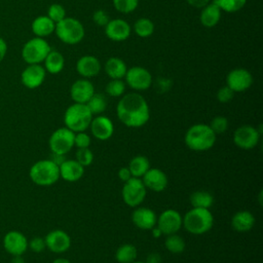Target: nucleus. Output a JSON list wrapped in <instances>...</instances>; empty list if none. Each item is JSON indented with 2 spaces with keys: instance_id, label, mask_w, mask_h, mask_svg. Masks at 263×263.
Listing matches in <instances>:
<instances>
[{
  "instance_id": "14",
  "label": "nucleus",
  "mask_w": 263,
  "mask_h": 263,
  "mask_svg": "<svg viewBox=\"0 0 263 263\" xmlns=\"http://www.w3.org/2000/svg\"><path fill=\"white\" fill-rule=\"evenodd\" d=\"M28 241L21 231L10 230L3 237V247L11 256H23L28 250Z\"/></svg>"
},
{
  "instance_id": "37",
  "label": "nucleus",
  "mask_w": 263,
  "mask_h": 263,
  "mask_svg": "<svg viewBox=\"0 0 263 263\" xmlns=\"http://www.w3.org/2000/svg\"><path fill=\"white\" fill-rule=\"evenodd\" d=\"M139 0H113L114 8L121 13H130L136 10Z\"/></svg>"
},
{
  "instance_id": "35",
  "label": "nucleus",
  "mask_w": 263,
  "mask_h": 263,
  "mask_svg": "<svg viewBox=\"0 0 263 263\" xmlns=\"http://www.w3.org/2000/svg\"><path fill=\"white\" fill-rule=\"evenodd\" d=\"M108 96L113 98H119L123 96L125 91V82L122 79H111L105 88Z\"/></svg>"
},
{
  "instance_id": "42",
  "label": "nucleus",
  "mask_w": 263,
  "mask_h": 263,
  "mask_svg": "<svg viewBox=\"0 0 263 263\" xmlns=\"http://www.w3.org/2000/svg\"><path fill=\"white\" fill-rule=\"evenodd\" d=\"M28 248L34 253H41L46 249L45 240L43 237L35 236L28 241Z\"/></svg>"
},
{
  "instance_id": "4",
  "label": "nucleus",
  "mask_w": 263,
  "mask_h": 263,
  "mask_svg": "<svg viewBox=\"0 0 263 263\" xmlns=\"http://www.w3.org/2000/svg\"><path fill=\"white\" fill-rule=\"evenodd\" d=\"M31 181L41 187L53 185L60 179V170L50 159H41L32 164L29 170Z\"/></svg>"
},
{
  "instance_id": "47",
  "label": "nucleus",
  "mask_w": 263,
  "mask_h": 263,
  "mask_svg": "<svg viewBox=\"0 0 263 263\" xmlns=\"http://www.w3.org/2000/svg\"><path fill=\"white\" fill-rule=\"evenodd\" d=\"M187 3L189 5H191L194 8H202L204 7L206 4H209L211 2V0H186Z\"/></svg>"
},
{
  "instance_id": "20",
  "label": "nucleus",
  "mask_w": 263,
  "mask_h": 263,
  "mask_svg": "<svg viewBox=\"0 0 263 263\" xmlns=\"http://www.w3.org/2000/svg\"><path fill=\"white\" fill-rule=\"evenodd\" d=\"M132 221L142 230H151L156 225L157 216L153 210L139 205L132 213Z\"/></svg>"
},
{
  "instance_id": "3",
  "label": "nucleus",
  "mask_w": 263,
  "mask_h": 263,
  "mask_svg": "<svg viewBox=\"0 0 263 263\" xmlns=\"http://www.w3.org/2000/svg\"><path fill=\"white\" fill-rule=\"evenodd\" d=\"M214 216L210 209L192 208L184 216L182 226L191 234L200 235L212 229Z\"/></svg>"
},
{
  "instance_id": "54",
  "label": "nucleus",
  "mask_w": 263,
  "mask_h": 263,
  "mask_svg": "<svg viewBox=\"0 0 263 263\" xmlns=\"http://www.w3.org/2000/svg\"><path fill=\"white\" fill-rule=\"evenodd\" d=\"M133 263H145V261L143 262V261H137V260H136V261H134Z\"/></svg>"
},
{
  "instance_id": "2",
  "label": "nucleus",
  "mask_w": 263,
  "mask_h": 263,
  "mask_svg": "<svg viewBox=\"0 0 263 263\" xmlns=\"http://www.w3.org/2000/svg\"><path fill=\"white\" fill-rule=\"evenodd\" d=\"M185 145L192 151L202 152L211 149L216 143V134L209 124L196 123L191 125L184 137Z\"/></svg>"
},
{
  "instance_id": "15",
  "label": "nucleus",
  "mask_w": 263,
  "mask_h": 263,
  "mask_svg": "<svg viewBox=\"0 0 263 263\" xmlns=\"http://www.w3.org/2000/svg\"><path fill=\"white\" fill-rule=\"evenodd\" d=\"M46 249L55 254L67 252L71 247V238L69 234L62 229L49 231L44 237Z\"/></svg>"
},
{
  "instance_id": "5",
  "label": "nucleus",
  "mask_w": 263,
  "mask_h": 263,
  "mask_svg": "<svg viewBox=\"0 0 263 263\" xmlns=\"http://www.w3.org/2000/svg\"><path fill=\"white\" fill-rule=\"evenodd\" d=\"M93 115L85 104L74 103L70 105L64 114V123L73 133L85 132L91 122Z\"/></svg>"
},
{
  "instance_id": "53",
  "label": "nucleus",
  "mask_w": 263,
  "mask_h": 263,
  "mask_svg": "<svg viewBox=\"0 0 263 263\" xmlns=\"http://www.w3.org/2000/svg\"><path fill=\"white\" fill-rule=\"evenodd\" d=\"M51 263H71V262L65 258H58V259H54Z\"/></svg>"
},
{
  "instance_id": "36",
  "label": "nucleus",
  "mask_w": 263,
  "mask_h": 263,
  "mask_svg": "<svg viewBox=\"0 0 263 263\" xmlns=\"http://www.w3.org/2000/svg\"><path fill=\"white\" fill-rule=\"evenodd\" d=\"M220 9L225 12H236L243 8L247 0H215Z\"/></svg>"
},
{
  "instance_id": "40",
  "label": "nucleus",
  "mask_w": 263,
  "mask_h": 263,
  "mask_svg": "<svg viewBox=\"0 0 263 263\" xmlns=\"http://www.w3.org/2000/svg\"><path fill=\"white\" fill-rule=\"evenodd\" d=\"M228 119L225 117V116H222V115H219V116H216L214 117L211 122H210V127L211 129L216 134V135H220V134H223L227 130L228 128Z\"/></svg>"
},
{
  "instance_id": "44",
  "label": "nucleus",
  "mask_w": 263,
  "mask_h": 263,
  "mask_svg": "<svg viewBox=\"0 0 263 263\" xmlns=\"http://www.w3.org/2000/svg\"><path fill=\"white\" fill-rule=\"evenodd\" d=\"M92 21L97 26L105 27L110 21V18H109V14L105 10L98 9L92 14Z\"/></svg>"
},
{
  "instance_id": "51",
  "label": "nucleus",
  "mask_w": 263,
  "mask_h": 263,
  "mask_svg": "<svg viewBox=\"0 0 263 263\" xmlns=\"http://www.w3.org/2000/svg\"><path fill=\"white\" fill-rule=\"evenodd\" d=\"M151 230H152V235H153V237H155V238H159L161 235H163L162 232H161V230H160L156 225H155Z\"/></svg>"
},
{
  "instance_id": "8",
  "label": "nucleus",
  "mask_w": 263,
  "mask_h": 263,
  "mask_svg": "<svg viewBox=\"0 0 263 263\" xmlns=\"http://www.w3.org/2000/svg\"><path fill=\"white\" fill-rule=\"evenodd\" d=\"M147 188L140 178L132 177L128 181L124 182L121 195L124 203L130 208L139 206L145 199Z\"/></svg>"
},
{
  "instance_id": "9",
  "label": "nucleus",
  "mask_w": 263,
  "mask_h": 263,
  "mask_svg": "<svg viewBox=\"0 0 263 263\" xmlns=\"http://www.w3.org/2000/svg\"><path fill=\"white\" fill-rule=\"evenodd\" d=\"M74 136L71 129L65 127H60L55 129L49 137L48 146L51 153L67 154L74 147Z\"/></svg>"
},
{
  "instance_id": "13",
  "label": "nucleus",
  "mask_w": 263,
  "mask_h": 263,
  "mask_svg": "<svg viewBox=\"0 0 263 263\" xmlns=\"http://www.w3.org/2000/svg\"><path fill=\"white\" fill-rule=\"evenodd\" d=\"M253 84V75L243 68H235L226 76V85L234 92H242Z\"/></svg>"
},
{
  "instance_id": "38",
  "label": "nucleus",
  "mask_w": 263,
  "mask_h": 263,
  "mask_svg": "<svg viewBox=\"0 0 263 263\" xmlns=\"http://www.w3.org/2000/svg\"><path fill=\"white\" fill-rule=\"evenodd\" d=\"M53 23H59L62 20L66 17V9L63 5L59 3H53L51 4L48 9H47V14H46Z\"/></svg>"
},
{
  "instance_id": "49",
  "label": "nucleus",
  "mask_w": 263,
  "mask_h": 263,
  "mask_svg": "<svg viewBox=\"0 0 263 263\" xmlns=\"http://www.w3.org/2000/svg\"><path fill=\"white\" fill-rule=\"evenodd\" d=\"M51 161H53L57 165H61L67 158L65 154H58V153H51V156L49 158Z\"/></svg>"
},
{
  "instance_id": "17",
  "label": "nucleus",
  "mask_w": 263,
  "mask_h": 263,
  "mask_svg": "<svg viewBox=\"0 0 263 263\" xmlns=\"http://www.w3.org/2000/svg\"><path fill=\"white\" fill-rule=\"evenodd\" d=\"M104 28H105L106 36L110 40L116 41V42H121L126 40L129 37L132 32L130 25L122 18L110 20Z\"/></svg>"
},
{
  "instance_id": "46",
  "label": "nucleus",
  "mask_w": 263,
  "mask_h": 263,
  "mask_svg": "<svg viewBox=\"0 0 263 263\" xmlns=\"http://www.w3.org/2000/svg\"><path fill=\"white\" fill-rule=\"evenodd\" d=\"M118 178L124 183L126 181H128L130 178H132V174L128 170L127 166H124V167H120L119 171H118Z\"/></svg>"
},
{
  "instance_id": "10",
  "label": "nucleus",
  "mask_w": 263,
  "mask_h": 263,
  "mask_svg": "<svg viewBox=\"0 0 263 263\" xmlns=\"http://www.w3.org/2000/svg\"><path fill=\"white\" fill-rule=\"evenodd\" d=\"M124 79L125 84L137 91L148 89L153 82L151 73L146 68L141 66H134L127 69Z\"/></svg>"
},
{
  "instance_id": "30",
  "label": "nucleus",
  "mask_w": 263,
  "mask_h": 263,
  "mask_svg": "<svg viewBox=\"0 0 263 263\" xmlns=\"http://www.w3.org/2000/svg\"><path fill=\"white\" fill-rule=\"evenodd\" d=\"M189 199L192 208L210 209L214 203V196L212 193L205 190H197L192 192Z\"/></svg>"
},
{
  "instance_id": "21",
  "label": "nucleus",
  "mask_w": 263,
  "mask_h": 263,
  "mask_svg": "<svg viewBox=\"0 0 263 263\" xmlns=\"http://www.w3.org/2000/svg\"><path fill=\"white\" fill-rule=\"evenodd\" d=\"M95 93L93 84L86 78L76 80L70 88V97L74 103L86 104Z\"/></svg>"
},
{
  "instance_id": "27",
  "label": "nucleus",
  "mask_w": 263,
  "mask_h": 263,
  "mask_svg": "<svg viewBox=\"0 0 263 263\" xmlns=\"http://www.w3.org/2000/svg\"><path fill=\"white\" fill-rule=\"evenodd\" d=\"M104 69L111 79H122L127 71L125 62L117 57L109 58L104 65Z\"/></svg>"
},
{
  "instance_id": "28",
  "label": "nucleus",
  "mask_w": 263,
  "mask_h": 263,
  "mask_svg": "<svg viewBox=\"0 0 263 263\" xmlns=\"http://www.w3.org/2000/svg\"><path fill=\"white\" fill-rule=\"evenodd\" d=\"M43 63L45 71L50 74H59L65 67L64 55L57 50H50Z\"/></svg>"
},
{
  "instance_id": "25",
  "label": "nucleus",
  "mask_w": 263,
  "mask_h": 263,
  "mask_svg": "<svg viewBox=\"0 0 263 263\" xmlns=\"http://www.w3.org/2000/svg\"><path fill=\"white\" fill-rule=\"evenodd\" d=\"M255 225V217L249 211H239L231 218V226L237 232H247Z\"/></svg>"
},
{
  "instance_id": "33",
  "label": "nucleus",
  "mask_w": 263,
  "mask_h": 263,
  "mask_svg": "<svg viewBox=\"0 0 263 263\" xmlns=\"http://www.w3.org/2000/svg\"><path fill=\"white\" fill-rule=\"evenodd\" d=\"M154 29L155 27L153 22L147 17H141L134 24V32L141 38H147L151 36L154 32Z\"/></svg>"
},
{
  "instance_id": "24",
  "label": "nucleus",
  "mask_w": 263,
  "mask_h": 263,
  "mask_svg": "<svg viewBox=\"0 0 263 263\" xmlns=\"http://www.w3.org/2000/svg\"><path fill=\"white\" fill-rule=\"evenodd\" d=\"M221 9L218 4L214 2H210L204 7L201 8L199 20L203 27L213 28L215 27L221 18Z\"/></svg>"
},
{
  "instance_id": "32",
  "label": "nucleus",
  "mask_w": 263,
  "mask_h": 263,
  "mask_svg": "<svg viewBox=\"0 0 263 263\" xmlns=\"http://www.w3.org/2000/svg\"><path fill=\"white\" fill-rule=\"evenodd\" d=\"M92 115H101L107 108V99L103 93H93L85 104Z\"/></svg>"
},
{
  "instance_id": "50",
  "label": "nucleus",
  "mask_w": 263,
  "mask_h": 263,
  "mask_svg": "<svg viewBox=\"0 0 263 263\" xmlns=\"http://www.w3.org/2000/svg\"><path fill=\"white\" fill-rule=\"evenodd\" d=\"M7 52V44L3 38L0 37V63L4 60Z\"/></svg>"
},
{
  "instance_id": "29",
  "label": "nucleus",
  "mask_w": 263,
  "mask_h": 263,
  "mask_svg": "<svg viewBox=\"0 0 263 263\" xmlns=\"http://www.w3.org/2000/svg\"><path fill=\"white\" fill-rule=\"evenodd\" d=\"M127 167L132 174V177L141 179L150 168V162L146 156L137 155L130 159Z\"/></svg>"
},
{
  "instance_id": "43",
  "label": "nucleus",
  "mask_w": 263,
  "mask_h": 263,
  "mask_svg": "<svg viewBox=\"0 0 263 263\" xmlns=\"http://www.w3.org/2000/svg\"><path fill=\"white\" fill-rule=\"evenodd\" d=\"M233 97H234V91L230 89L227 85L220 87L217 91V100L223 104L230 102L233 99Z\"/></svg>"
},
{
  "instance_id": "11",
  "label": "nucleus",
  "mask_w": 263,
  "mask_h": 263,
  "mask_svg": "<svg viewBox=\"0 0 263 263\" xmlns=\"http://www.w3.org/2000/svg\"><path fill=\"white\" fill-rule=\"evenodd\" d=\"M260 137L261 135L258 133L255 126L250 124H243L234 130L233 142L238 148L243 150H250L258 145Z\"/></svg>"
},
{
  "instance_id": "26",
  "label": "nucleus",
  "mask_w": 263,
  "mask_h": 263,
  "mask_svg": "<svg viewBox=\"0 0 263 263\" xmlns=\"http://www.w3.org/2000/svg\"><path fill=\"white\" fill-rule=\"evenodd\" d=\"M31 29L36 37L44 38L54 32L55 23H53L47 15H39L32 22Z\"/></svg>"
},
{
  "instance_id": "23",
  "label": "nucleus",
  "mask_w": 263,
  "mask_h": 263,
  "mask_svg": "<svg viewBox=\"0 0 263 263\" xmlns=\"http://www.w3.org/2000/svg\"><path fill=\"white\" fill-rule=\"evenodd\" d=\"M60 178L67 182H76L84 175V167L75 159H66L60 166Z\"/></svg>"
},
{
  "instance_id": "18",
  "label": "nucleus",
  "mask_w": 263,
  "mask_h": 263,
  "mask_svg": "<svg viewBox=\"0 0 263 263\" xmlns=\"http://www.w3.org/2000/svg\"><path fill=\"white\" fill-rule=\"evenodd\" d=\"M141 180L147 189L154 192L163 191L168 183L166 174L157 167H150Z\"/></svg>"
},
{
  "instance_id": "52",
  "label": "nucleus",
  "mask_w": 263,
  "mask_h": 263,
  "mask_svg": "<svg viewBox=\"0 0 263 263\" xmlns=\"http://www.w3.org/2000/svg\"><path fill=\"white\" fill-rule=\"evenodd\" d=\"M10 263H26V261L22 256H12Z\"/></svg>"
},
{
  "instance_id": "12",
  "label": "nucleus",
  "mask_w": 263,
  "mask_h": 263,
  "mask_svg": "<svg viewBox=\"0 0 263 263\" xmlns=\"http://www.w3.org/2000/svg\"><path fill=\"white\" fill-rule=\"evenodd\" d=\"M183 217L181 214L174 209L164 210L156 221V226L161 230L162 234L170 235L177 233L182 227Z\"/></svg>"
},
{
  "instance_id": "19",
  "label": "nucleus",
  "mask_w": 263,
  "mask_h": 263,
  "mask_svg": "<svg viewBox=\"0 0 263 263\" xmlns=\"http://www.w3.org/2000/svg\"><path fill=\"white\" fill-rule=\"evenodd\" d=\"M89 128L91 135L100 141H106L110 139L114 133V125L112 120L104 115H97L96 117H92Z\"/></svg>"
},
{
  "instance_id": "45",
  "label": "nucleus",
  "mask_w": 263,
  "mask_h": 263,
  "mask_svg": "<svg viewBox=\"0 0 263 263\" xmlns=\"http://www.w3.org/2000/svg\"><path fill=\"white\" fill-rule=\"evenodd\" d=\"M171 87V81L167 80V79H164V78H159L157 80V83H156V88L158 89L159 92H164L166 90H168Z\"/></svg>"
},
{
  "instance_id": "48",
  "label": "nucleus",
  "mask_w": 263,
  "mask_h": 263,
  "mask_svg": "<svg viewBox=\"0 0 263 263\" xmlns=\"http://www.w3.org/2000/svg\"><path fill=\"white\" fill-rule=\"evenodd\" d=\"M145 263H161V256L158 253H150L146 257Z\"/></svg>"
},
{
  "instance_id": "34",
  "label": "nucleus",
  "mask_w": 263,
  "mask_h": 263,
  "mask_svg": "<svg viewBox=\"0 0 263 263\" xmlns=\"http://www.w3.org/2000/svg\"><path fill=\"white\" fill-rule=\"evenodd\" d=\"M164 246L166 250L172 254H181L184 252L186 243L182 236L178 235L177 233L166 235Z\"/></svg>"
},
{
  "instance_id": "22",
  "label": "nucleus",
  "mask_w": 263,
  "mask_h": 263,
  "mask_svg": "<svg viewBox=\"0 0 263 263\" xmlns=\"http://www.w3.org/2000/svg\"><path fill=\"white\" fill-rule=\"evenodd\" d=\"M102 69L101 63L95 55L86 54L78 59L76 63V71L82 78L96 77Z\"/></svg>"
},
{
  "instance_id": "41",
  "label": "nucleus",
  "mask_w": 263,
  "mask_h": 263,
  "mask_svg": "<svg viewBox=\"0 0 263 263\" xmlns=\"http://www.w3.org/2000/svg\"><path fill=\"white\" fill-rule=\"evenodd\" d=\"M90 137L85 132L75 133L74 136V146L78 148H88L90 146Z\"/></svg>"
},
{
  "instance_id": "31",
  "label": "nucleus",
  "mask_w": 263,
  "mask_h": 263,
  "mask_svg": "<svg viewBox=\"0 0 263 263\" xmlns=\"http://www.w3.org/2000/svg\"><path fill=\"white\" fill-rule=\"evenodd\" d=\"M138 251L134 245L124 243L115 252V259L118 263H133L137 260Z\"/></svg>"
},
{
  "instance_id": "16",
  "label": "nucleus",
  "mask_w": 263,
  "mask_h": 263,
  "mask_svg": "<svg viewBox=\"0 0 263 263\" xmlns=\"http://www.w3.org/2000/svg\"><path fill=\"white\" fill-rule=\"evenodd\" d=\"M46 71L40 64L28 65L21 74V82L29 89L39 87L45 80Z\"/></svg>"
},
{
  "instance_id": "39",
  "label": "nucleus",
  "mask_w": 263,
  "mask_h": 263,
  "mask_svg": "<svg viewBox=\"0 0 263 263\" xmlns=\"http://www.w3.org/2000/svg\"><path fill=\"white\" fill-rule=\"evenodd\" d=\"M75 160L85 167L92 163L93 154L89 148H78L75 154Z\"/></svg>"
},
{
  "instance_id": "7",
  "label": "nucleus",
  "mask_w": 263,
  "mask_h": 263,
  "mask_svg": "<svg viewBox=\"0 0 263 263\" xmlns=\"http://www.w3.org/2000/svg\"><path fill=\"white\" fill-rule=\"evenodd\" d=\"M51 50L44 38L34 37L28 40L22 48V58L28 64H41Z\"/></svg>"
},
{
  "instance_id": "1",
  "label": "nucleus",
  "mask_w": 263,
  "mask_h": 263,
  "mask_svg": "<svg viewBox=\"0 0 263 263\" xmlns=\"http://www.w3.org/2000/svg\"><path fill=\"white\" fill-rule=\"evenodd\" d=\"M116 114L121 123L127 127H141L150 118V109L145 98L139 92L121 96L116 106Z\"/></svg>"
},
{
  "instance_id": "6",
  "label": "nucleus",
  "mask_w": 263,
  "mask_h": 263,
  "mask_svg": "<svg viewBox=\"0 0 263 263\" xmlns=\"http://www.w3.org/2000/svg\"><path fill=\"white\" fill-rule=\"evenodd\" d=\"M54 33L63 43L74 45L82 41L85 35V30L80 21L66 16L64 20L55 24Z\"/></svg>"
}]
</instances>
